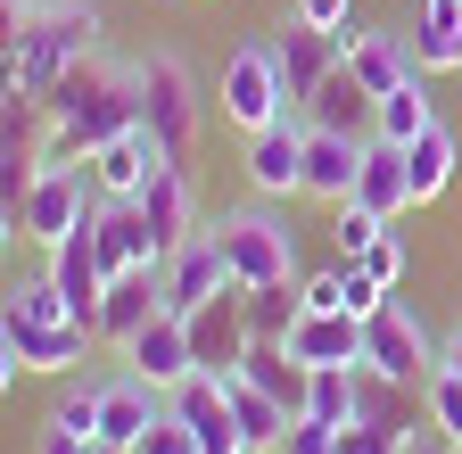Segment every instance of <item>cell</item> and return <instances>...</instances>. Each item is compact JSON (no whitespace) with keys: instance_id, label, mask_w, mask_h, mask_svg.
Listing matches in <instances>:
<instances>
[{"instance_id":"6da1fadb","label":"cell","mask_w":462,"mask_h":454,"mask_svg":"<svg viewBox=\"0 0 462 454\" xmlns=\"http://www.w3.org/2000/svg\"><path fill=\"white\" fill-rule=\"evenodd\" d=\"M141 125V83L133 67H107V59H83L67 83L42 99V141H33V165H91L107 141H125Z\"/></svg>"},{"instance_id":"7a4b0ae2","label":"cell","mask_w":462,"mask_h":454,"mask_svg":"<svg viewBox=\"0 0 462 454\" xmlns=\"http://www.w3.org/2000/svg\"><path fill=\"white\" fill-rule=\"evenodd\" d=\"M83 59H99V9L91 0H42V9L9 33V91L50 99Z\"/></svg>"},{"instance_id":"3957f363","label":"cell","mask_w":462,"mask_h":454,"mask_svg":"<svg viewBox=\"0 0 462 454\" xmlns=\"http://www.w3.org/2000/svg\"><path fill=\"white\" fill-rule=\"evenodd\" d=\"M215 240L231 256L240 290H273V281H298V232L281 223V207H231L215 223Z\"/></svg>"},{"instance_id":"277c9868","label":"cell","mask_w":462,"mask_h":454,"mask_svg":"<svg viewBox=\"0 0 462 454\" xmlns=\"http://www.w3.org/2000/svg\"><path fill=\"white\" fill-rule=\"evenodd\" d=\"M133 83H141V125L157 133V149L173 165H182L190 133H199V75L173 59V50H149V59H133Z\"/></svg>"},{"instance_id":"5b68a950","label":"cell","mask_w":462,"mask_h":454,"mask_svg":"<svg viewBox=\"0 0 462 454\" xmlns=\"http://www.w3.org/2000/svg\"><path fill=\"white\" fill-rule=\"evenodd\" d=\"M91 207H99L91 165H42L33 190H25V207H17V240L58 248V240H75L83 223H91Z\"/></svg>"},{"instance_id":"8992f818","label":"cell","mask_w":462,"mask_h":454,"mask_svg":"<svg viewBox=\"0 0 462 454\" xmlns=\"http://www.w3.org/2000/svg\"><path fill=\"white\" fill-rule=\"evenodd\" d=\"M215 107H223L240 133H264V125H281V116H298V107H289V91H281V67H273V33H264V42H240V50L223 59Z\"/></svg>"},{"instance_id":"52a82bcc","label":"cell","mask_w":462,"mask_h":454,"mask_svg":"<svg viewBox=\"0 0 462 454\" xmlns=\"http://www.w3.org/2000/svg\"><path fill=\"white\" fill-rule=\"evenodd\" d=\"M364 372H380V380H396V388H430V372H438V347H430V330H421V314L413 306H380L372 322H364Z\"/></svg>"},{"instance_id":"ba28073f","label":"cell","mask_w":462,"mask_h":454,"mask_svg":"<svg viewBox=\"0 0 462 454\" xmlns=\"http://www.w3.org/2000/svg\"><path fill=\"white\" fill-rule=\"evenodd\" d=\"M273 67H281V91H289V107H314V91L346 67V50H338V33H322V25H306V17H289L281 33H273Z\"/></svg>"},{"instance_id":"9c48e42d","label":"cell","mask_w":462,"mask_h":454,"mask_svg":"<svg viewBox=\"0 0 462 454\" xmlns=\"http://www.w3.org/2000/svg\"><path fill=\"white\" fill-rule=\"evenodd\" d=\"M248 347H256V330H248V290H223V298H207V306L190 314V356H199V372L231 380Z\"/></svg>"},{"instance_id":"30bf717a","label":"cell","mask_w":462,"mask_h":454,"mask_svg":"<svg viewBox=\"0 0 462 454\" xmlns=\"http://www.w3.org/2000/svg\"><path fill=\"white\" fill-rule=\"evenodd\" d=\"M248 190L256 199H306V125L298 116L248 133Z\"/></svg>"},{"instance_id":"8fae6325","label":"cell","mask_w":462,"mask_h":454,"mask_svg":"<svg viewBox=\"0 0 462 454\" xmlns=\"http://www.w3.org/2000/svg\"><path fill=\"white\" fill-rule=\"evenodd\" d=\"M223 290H240V281H231V256H223L215 232H199V240H182V248L165 256V306H173V314H199V306L223 298Z\"/></svg>"},{"instance_id":"7c38bea8","label":"cell","mask_w":462,"mask_h":454,"mask_svg":"<svg viewBox=\"0 0 462 454\" xmlns=\"http://www.w3.org/2000/svg\"><path fill=\"white\" fill-rule=\"evenodd\" d=\"M125 372H141V380H149V388H165V396L182 388V380H199V356H190V314H173V306H165V314L133 338V347H125Z\"/></svg>"},{"instance_id":"4fadbf2b","label":"cell","mask_w":462,"mask_h":454,"mask_svg":"<svg viewBox=\"0 0 462 454\" xmlns=\"http://www.w3.org/2000/svg\"><path fill=\"white\" fill-rule=\"evenodd\" d=\"M165 314V264H141V273H116L107 298H99V338L107 347H133V338Z\"/></svg>"},{"instance_id":"5bb4252c","label":"cell","mask_w":462,"mask_h":454,"mask_svg":"<svg viewBox=\"0 0 462 454\" xmlns=\"http://www.w3.org/2000/svg\"><path fill=\"white\" fill-rule=\"evenodd\" d=\"M364 174V133H338V125H306V199L346 207Z\"/></svg>"},{"instance_id":"9a60e30c","label":"cell","mask_w":462,"mask_h":454,"mask_svg":"<svg viewBox=\"0 0 462 454\" xmlns=\"http://www.w3.org/2000/svg\"><path fill=\"white\" fill-rule=\"evenodd\" d=\"M91 322H17V314H0V347H17L25 372H75L91 356Z\"/></svg>"},{"instance_id":"2e32d148","label":"cell","mask_w":462,"mask_h":454,"mask_svg":"<svg viewBox=\"0 0 462 454\" xmlns=\"http://www.w3.org/2000/svg\"><path fill=\"white\" fill-rule=\"evenodd\" d=\"M165 422V388H149L141 372L99 380V446H141Z\"/></svg>"},{"instance_id":"e0dca14e","label":"cell","mask_w":462,"mask_h":454,"mask_svg":"<svg viewBox=\"0 0 462 454\" xmlns=\"http://www.w3.org/2000/svg\"><path fill=\"white\" fill-rule=\"evenodd\" d=\"M91 248H99L107 281H116V273H141V264H165L157 240H149V215H141L133 199H99V207H91Z\"/></svg>"},{"instance_id":"ac0fdd59","label":"cell","mask_w":462,"mask_h":454,"mask_svg":"<svg viewBox=\"0 0 462 454\" xmlns=\"http://www.w3.org/2000/svg\"><path fill=\"white\" fill-rule=\"evenodd\" d=\"M173 413H182L190 430H199V446L207 454H248V430H240V413H231V388L215 380V372H199V380H182L165 396Z\"/></svg>"},{"instance_id":"d6986e66","label":"cell","mask_w":462,"mask_h":454,"mask_svg":"<svg viewBox=\"0 0 462 454\" xmlns=\"http://www.w3.org/2000/svg\"><path fill=\"white\" fill-rule=\"evenodd\" d=\"M133 207L149 215V240H157V256H173L182 240H199V190H190V174H182V165H157V182H149Z\"/></svg>"},{"instance_id":"ffe728a7","label":"cell","mask_w":462,"mask_h":454,"mask_svg":"<svg viewBox=\"0 0 462 454\" xmlns=\"http://www.w3.org/2000/svg\"><path fill=\"white\" fill-rule=\"evenodd\" d=\"M346 75L364 83V99H388L396 83H413V75H421L413 33H404V25H396V33H372V25H364L356 42H346Z\"/></svg>"},{"instance_id":"44dd1931","label":"cell","mask_w":462,"mask_h":454,"mask_svg":"<svg viewBox=\"0 0 462 454\" xmlns=\"http://www.w3.org/2000/svg\"><path fill=\"white\" fill-rule=\"evenodd\" d=\"M157 165H173V157L157 149L149 125H133L125 141H107V149L91 157V182H99V199H141V190L157 182Z\"/></svg>"},{"instance_id":"7402d4cb","label":"cell","mask_w":462,"mask_h":454,"mask_svg":"<svg viewBox=\"0 0 462 454\" xmlns=\"http://www.w3.org/2000/svg\"><path fill=\"white\" fill-rule=\"evenodd\" d=\"M58 290H67V306H75V322H91L99 330V298H107V264H99V248H91V223L75 240H58L50 248V264H42Z\"/></svg>"},{"instance_id":"603a6c76","label":"cell","mask_w":462,"mask_h":454,"mask_svg":"<svg viewBox=\"0 0 462 454\" xmlns=\"http://www.w3.org/2000/svg\"><path fill=\"white\" fill-rule=\"evenodd\" d=\"M281 347L298 356L306 372H322V364H364V322H356V314H314V306H306L298 330H289Z\"/></svg>"},{"instance_id":"cb8c5ba5","label":"cell","mask_w":462,"mask_h":454,"mask_svg":"<svg viewBox=\"0 0 462 454\" xmlns=\"http://www.w3.org/2000/svg\"><path fill=\"white\" fill-rule=\"evenodd\" d=\"M356 207H372V215H404L413 207V165H404V149L396 141H364V174H356Z\"/></svg>"},{"instance_id":"d4e9b609","label":"cell","mask_w":462,"mask_h":454,"mask_svg":"<svg viewBox=\"0 0 462 454\" xmlns=\"http://www.w3.org/2000/svg\"><path fill=\"white\" fill-rule=\"evenodd\" d=\"M404 33H413L421 75H462V0H421Z\"/></svg>"},{"instance_id":"484cf974","label":"cell","mask_w":462,"mask_h":454,"mask_svg":"<svg viewBox=\"0 0 462 454\" xmlns=\"http://www.w3.org/2000/svg\"><path fill=\"white\" fill-rule=\"evenodd\" d=\"M430 125H438V99H430V75L396 83L388 99H372V141H396V149H413V141H421Z\"/></svg>"},{"instance_id":"4316f807","label":"cell","mask_w":462,"mask_h":454,"mask_svg":"<svg viewBox=\"0 0 462 454\" xmlns=\"http://www.w3.org/2000/svg\"><path fill=\"white\" fill-rule=\"evenodd\" d=\"M223 388H231V413H240V430H248V454H273V446L289 438V422H298V413H289L281 396H264L248 372H231Z\"/></svg>"},{"instance_id":"83f0119b","label":"cell","mask_w":462,"mask_h":454,"mask_svg":"<svg viewBox=\"0 0 462 454\" xmlns=\"http://www.w3.org/2000/svg\"><path fill=\"white\" fill-rule=\"evenodd\" d=\"M240 372H248V380H256L264 396H281V405H289V413H306V380H314V372H306L298 356H289V347H281V338H256V347L240 356Z\"/></svg>"},{"instance_id":"f1b7e54d","label":"cell","mask_w":462,"mask_h":454,"mask_svg":"<svg viewBox=\"0 0 462 454\" xmlns=\"http://www.w3.org/2000/svg\"><path fill=\"white\" fill-rule=\"evenodd\" d=\"M404 165H413V207H430V199H446V182L462 174V141H454L446 125H430L413 149H404Z\"/></svg>"},{"instance_id":"f546056e","label":"cell","mask_w":462,"mask_h":454,"mask_svg":"<svg viewBox=\"0 0 462 454\" xmlns=\"http://www.w3.org/2000/svg\"><path fill=\"white\" fill-rule=\"evenodd\" d=\"M298 314H306V290H298V281L248 290V330H256V338H289V330H298Z\"/></svg>"},{"instance_id":"4dcf8cb0","label":"cell","mask_w":462,"mask_h":454,"mask_svg":"<svg viewBox=\"0 0 462 454\" xmlns=\"http://www.w3.org/2000/svg\"><path fill=\"white\" fill-rule=\"evenodd\" d=\"M306 413L314 422H356V364H322L314 380H306Z\"/></svg>"},{"instance_id":"1f68e13d","label":"cell","mask_w":462,"mask_h":454,"mask_svg":"<svg viewBox=\"0 0 462 454\" xmlns=\"http://www.w3.org/2000/svg\"><path fill=\"white\" fill-rule=\"evenodd\" d=\"M9 314L17 322H75V306H67V290H58L50 273H33V281H17L9 290Z\"/></svg>"},{"instance_id":"d6a6232c","label":"cell","mask_w":462,"mask_h":454,"mask_svg":"<svg viewBox=\"0 0 462 454\" xmlns=\"http://www.w3.org/2000/svg\"><path fill=\"white\" fill-rule=\"evenodd\" d=\"M421 413H430V430H438L446 446H462V380H454V372H430Z\"/></svg>"},{"instance_id":"836d02e7","label":"cell","mask_w":462,"mask_h":454,"mask_svg":"<svg viewBox=\"0 0 462 454\" xmlns=\"http://www.w3.org/2000/svg\"><path fill=\"white\" fill-rule=\"evenodd\" d=\"M356 107H372V99H364V83H356V75L338 67V75H330V83L314 91V107H306V125H338V133H346V116H356Z\"/></svg>"},{"instance_id":"e575fe53","label":"cell","mask_w":462,"mask_h":454,"mask_svg":"<svg viewBox=\"0 0 462 454\" xmlns=\"http://www.w3.org/2000/svg\"><path fill=\"white\" fill-rule=\"evenodd\" d=\"M346 281H356V256H338V264L306 273L298 290H306V306H314V314H346Z\"/></svg>"},{"instance_id":"d590c367","label":"cell","mask_w":462,"mask_h":454,"mask_svg":"<svg viewBox=\"0 0 462 454\" xmlns=\"http://www.w3.org/2000/svg\"><path fill=\"white\" fill-rule=\"evenodd\" d=\"M380 232H388V215H372V207H356V199H346V207H338V223H330L338 256H364V248H372Z\"/></svg>"},{"instance_id":"8d00e7d4","label":"cell","mask_w":462,"mask_h":454,"mask_svg":"<svg viewBox=\"0 0 462 454\" xmlns=\"http://www.w3.org/2000/svg\"><path fill=\"white\" fill-rule=\"evenodd\" d=\"M338 454H404V422H346Z\"/></svg>"},{"instance_id":"74e56055","label":"cell","mask_w":462,"mask_h":454,"mask_svg":"<svg viewBox=\"0 0 462 454\" xmlns=\"http://www.w3.org/2000/svg\"><path fill=\"white\" fill-rule=\"evenodd\" d=\"M356 273H364V281H380V290L396 298V281H404V240H396V232H380V240L356 256Z\"/></svg>"},{"instance_id":"f35d334b","label":"cell","mask_w":462,"mask_h":454,"mask_svg":"<svg viewBox=\"0 0 462 454\" xmlns=\"http://www.w3.org/2000/svg\"><path fill=\"white\" fill-rule=\"evenodd\" d=\"M58 430H75V438H91L99 446V388H67L58 396V413H50Z\"/></svg>"},{"instance_id":"ab89813d","label":"cell","mask_w":462,"mask_h":454,"mask_svg":"<svg viewBox=\"0 0 462 454\" xmlns=\"http://www.w3.org/2000/svg\"><path fill=\"white\" fill-rule=\"evenodd\" d=\"M133 454H207V446H199V430H190L182 413H173V405H165V422H157V430H149V438H141Z\"/></svg>"},{"instance_id":"60d3db41","label":"cell","mask_w":462,"mask_h":454,"mask_svg":"<svg viewBox=\"0 0 462 454\" xmlns=\"http://www.w3.org/2000/svg\"><path fill=\"white\" fill-rule=\"evenodd\" d=\"M281 454H338V422L298 413V422H289V438H281Z\"/></svg>"},{"instance_id":"b9f144b4","label":"cell","mask_w":462,"mask_h":454,"mask_svg":"<svg viewBox=\"0 0 462 454\" xmlns=\"http://www.w3.org/2000/svg\"><path fill=\"white\" fill-rule=\"evenodd\" d=\"M289 17H306V25H322V33H338V25H356V0H298ZM346 50V42H338Z\"/></svg>"},{"instance_id":"7bdbcfd3","label":"cell","mask_w":462,"mask_h":454,"mask_svg":"<svg viewBox=\"0 0 462 454\" xmlns=\"http://www.w3.org/2000/svg\"><path fill=\"white\" fill-rule=\"evenodd\" d=\"M33 454H99V446H91V438H75V430H58V422H50Z\"/></svg>"},{"instance_id":"ee69618b","label":"cell","mask_w":462,"mask_h":454,"mask_svg":"<svg viewBox=\"0 0 462 454\" xmlns=\"http://www.w3.org/2000/svg\"><path fill=\"white\" fill-rule=\"evenodd\" d=\"M438 372H454V380H462V322L446 330V347H438Z\"/></svg>"},{"instance_id":"f6af8a7d","label":"cell","mask_w":462,"mask_h":454,"mask_svg":"<svg viewBox=\"0 0 462 454\" xmlns=\"http://www.w3.org/2000/svg\"><path fill=\"white\" fill-rule=\"evenodd\" d=\"M0 9H9V33H17V25H25L33 9H42V0H0Z\"/></svg>"},{"instance_id":"bcb514c9","label":"cell","mask_w":462,"mask_h":454,"mask_svg":"<svg viewBox=\"0 0 462 454\" xmlns=\"http://www.w3.org/2000/svg\"><path fill=\"white\" fill-rule=\"evenodd\" d=\"M404 454H454L446 438H404Z\"/></svg>"},{"instance_id":"7dc6e473","label":"cell","mask_w":462,"mask_h":454,"mask_svg":"<svg viewBox=\"0 0 462 454\" xmlns=\"http://www.w3.org/2000/svg\"><path fill=\"white\" fill-rule=\"evenodd\" d=\"M99 454H133V446H99Z\"/></svg>"},{"instance_id":"c3c4849f","label":"cell","mask_w":462,"mask_h":454,"mask_svg":"<svg viewBox=\"0 0 462 454\" xmlns=\"http://www.w3.org/2000/svg\"><path fill=\"white\" fill-rule=\"evenodd\" d=\"M454 454H462V446H454Z\"/></svg>"}]
</instances>
